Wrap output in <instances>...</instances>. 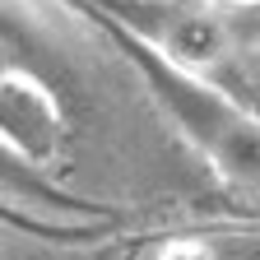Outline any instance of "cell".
Wrapping results in <instances>:
<instances>
[{
    "mask_svg": "<svg viewBox=\"0 0 260 260\" xmlns=\"http://www.w3.org/2000/svg\"><path fill=\"white\" fill-rule=\"evenodd\" d=\"M93 19L116 42V51L140 70L149 98L177 125V135L209 162V172L223 186H233L237 195L260 200V112H251L242 98H233L218 79L195 75L186 65H177L172 56H162L153 42L135 38L130 28L103 14H93Z\"/></svg>",
    "mask_w": 260,
    "mask_h": 260,
    "instance_id": "6da1fadb",
    "label": "cell"
},
{
    "mask_svg": "<svg viewBox=\"0 0 260 260\" xmlns=\"http://www.w3.org/2000/svg\"><path fill=\"white\" fill-rule=\"evenodd\" d=\"M75 5L84 14H103L130 28L135 38L153 42L162 56H172L177 65L209 79H214V65L233 60L242 42L260 32V28H242L246 14L209 10V5H195V0H75Z\"/></svg>",
    "mask_w": 260,
    "mask_h": 260,
    "instance_id": "7a4b0ae2",
    "label": "cell"
},
{
    "mask_svg": "<svg viewBox=\"0 0 260 260\" xmlns=\"http://www.w3.org/2000/svg\"><path fill=\"white\" fill-rule=\"evenodd\" d=\"M60 135H65V121L47 75L38 65H28L19 51L0 47V140L42 168L56 153Z\"/></svg>",
    "mask_w": 260,
    "mask_h": 260,
    "instance_id": "3957f363",
    "label": "cell"
},
{
    "mask_svg": "<svg viewBox=\"0 0 260 260\" xmlns=\"http://www.w3.org/2000/svg\"><path fill=\"white\" fill-rule=\"evenodd\" d=\"M79 214L103 218L88 200H75L60 186H51L38 172V162H28L23 153H14L0 140V218H10L23 233L65 242V237H88L93 233V223H75Z\"/></svg>",
    "mask_w": 260,
    "mask_h": 260,
    "instance_id": "277c9868",
    "label": "cell"
},
{
    "mask_svg": "<svg viewBox=\"0 0 260 260\" xmlns=\"http://www.w3.org/2000/svg\"><path fill=\"white\" fill-rule=\"evenodd\" d=\"M218 5L233 14H260V0H218Z\"/></svg>",
    "mask_w": 260,
    "mask_h": 260,
    "instance_id": "5b68a950",
    "label": "cell"
}]
</instances>
